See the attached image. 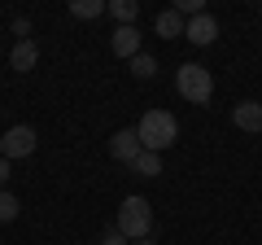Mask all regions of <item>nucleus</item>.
I'll use <instances>...</instances> for the list:
<instances>
[{
  "label": "nucleus",
  "instance_id": "1",
  "mask_svg": "<svg viewBox=\"0 0 262 245\" xmlns=\"http://www.w3.org/2000/svg\"><path fill=\"white\" fill-rule=\"evenodd\" d=\"M136 136H140V149L162 153V149H170V145H175L179 122H175V114H170V110H149V114L140 118V127H136Z\"/></svg>",
  "mask_w": 262,
  "mask_h": 245
},
{
  "label": "nucleus",
  "instance_id": "2",
  "mask_svg": "<svg viewBox=\"0 0 262 245\" xmlns=\"http://www.w3.org/2000/svg\"><path fill=\"white\" fill-rule=\"evenodd\" d=\"M118 228L127 241H149V232H153V206H149V197H122V206H118Z\"/></svg>",
  "mask_w": 262,
  "mask_h": 245
},
{
  "label": "nucleus",
  "instance_id": "3",
  "mask_svg": "<svg viewBox=\"0 0 262 245\" xmlns=\"http://www.w3.org/2000/svg\"><path fill=\"white\" fill-rule=\"evenodd\" d=\"M175 88H179V96H184V101L206 105L210 96H214V75H210L201 62H184V66L175 70Z\"/></svg>",
  "mask_w": 262,
  "mask_h": 245
},
{
  "label": "nucleus",
  "instance_id": "4",
  "mask_svg": "<svg viewBox=\"0 0 262 245\" xmlns=\"http://www.w3.org/2000/svg\"><path fill=\"white\" fill-rule=\"evenodd\" d=\"M35 145H39V136H35V127H27V122H18V127H9V132L0 136V158H31L35 153Z\"/></svg>",
  "mask_w": 262,
  "mask_h": 245
},
{
  "label": "nucleus",
  "instance_id": "5",
  "mask_svg": "<svg viewBox=\"0 0 262 245\" xmlns=\"http://www.w3.org/2000/svg\"><path fill=\"white\" fill-rule=\"evenodd\" d=\"M110 153H114L118 162H127V167L140 158V136H136V127H122V132H114V136H110Z\"/></svg>",
  "mask_w": 262,
  "mask_h": 245
},
{
  "label": "nucleus",
  "instance_id": "6",
  "mask_svg": "<svg viewBox=\"0 0 262 245\" xmlns=\"http://www.w3.org/2000/svg\"><path fill=\"white\" fill-rule=\"evenodd\" d=\"M184 39H192L196 48L214 44V39H219V22H214V13H201V18H188V27H184Z\"/></svg>",
  "mask_w": 262,
  "mask_h": 245
},
{
  "label": "nucleus",
  "instance_id": "7",
  "mask_svg": "<svg viewBox=\"0 0 262 245\" xmlns=\"http://www.w3.org/2000/svg\"><path fill=\"white\" fill-rule=\"evenodd\" d=\"M232 122L241 127V132H262V101H241V105H232Z\"/></svg>",
  "mask_w": 262,
  "mask_h": 245
},
{
  "label": "nucleus",
  "instance_id": "8",
  "mask_svg": "<svg viewBox=\"0 0 262 245\" xmlns=\"http://www.w3.org/2000/svg\"><path fill=\"white\" fill-rule=\"evenodd\" d=\"M35 62H39L35 39H18V44H13V53H9V66L18 70V75H31V70H35Z\"/></svg>",
  "mask_w": 262,
  "mask_h": 245
},
{
  "label": "nucleus",
  "instance_id": "9",
  "mask_svg": "<svg viewBox=\"0 0 262 245\" xmlns=\"http://www.w3.org/2000/svg\"><path fill=\"white\" fill-rule=\"evenodd\" d=\"M110 48H114V57H127V62H131V57L140 53V31H136V27H118L114 39H110Z\"/></svg>",
  "mask_w": 262,
  "mask_h": 245
},
{
  "label": "nucleus",
  "instance_id": "10",
  "mask_svg": "<svg viewBox=\"0 0 262 245\" xmlns=\"http://www.w3.org/2000/svg\"><path fill=\"white\" fill-rule=\"evenodd\" d=\"M153 27H158V35H162V39H175V35H184V27H188V22L179 18L175 9H162V13H158V22H153Z\"/></svg>",
  "mask_w": 262,
  "mask_h": 245
},
{
  "label": "nucleus",
  "instance_id": "11",
  "mask_svg": "<svg viewBox=\"0 0 262 245\" xmlns=\"http://www.w3.org/2000/svg\"><path fill=\"white\" fill-rule=\"evenodd\" d=\"M110 13L118 18V27H136V18H140V0H110Z\"/></svg>",
  "mask_w": 262,
  "mask_h": 245
},
{
  "label": "nucleus",
  "instance_id": "12",
  "mask_svg": "<svg viewBox=\"0 0 262 245\" xmlns=\"http://www.w3.org/2000/svg\"><path fill=\"white\" fill-rule=\"evenodd\" d=\"M131 171H140L144 179H153V175H162V153H149V149H140V158L131 162Z\"/></svg>",
  "mask_w": 262,
  "mask_h": 245
},
{
  "label": "nucleus",
  "instance_id": "13",
  "mask_svg": "<svg viewBox=\"0 0 262 245\" xmlns=\"http://www.w3.org/2000/svg\"><path fill=\"white\" fill-rule=\"evenodd\" d=\"M110 9V5H105V0H70V13H75V18H101V13Z\"/></svg>",
  "mask_w": 262,
  "mask_h": 245
},
{
  "label": "nucleus",
  "instance_id": "14",
  "mask_svg": "<svg viewBox=\"0 0 262 245\" xmlns=\"http://www.w3.org/2000/svg\"><path fill=\"white\" fill-rule=\"evenodd\" d=\"M131 75H136V79H153V75H158V57L136 53V57H131Z\"/></svg>",
  "mask_w": 262,
  "mask_h": 245
},
{
  "label": "nucleus",
  "instance_id": "15",
  "mask_svg": "<svg viewBox=\"0 0 262 245\" xmlns=\"http://www.w3.org/2000/svg\"><path fill=\"white\" fill-rule=\"evenodd\" d=\"M18 197H13L9 189H0V223H13V219H18Z\"/></svg>",
  "mask_w": 262,
  "mask_h": 245
},
{
  "label": "nucleus",
  "instance_id": "16",
  "mask_svg": "<svg viewBox=\"0 0 262 245\" xmlns=\"http://www.w3.org/2000/svg\"><path fill=\"white\" fill-rule=\"evenodd\" d=\"M175 13L179 18H201V13H206V0H179Z\"/></svg>",
  "mask_w": 262,
  "mask_h": 245
},
{
  "label": "nucleus",
  "instance_id": "17",
  "mask_svg": "<svg viewBox=\"0 0 262 245\" xmlns=\"http://www.w3.org/2000/svg\"><path fill=\"white\" fill-rule=\"evenodd\" d=\"M13 35H18V39H31V22H27V18H13Z\"/></svg>",
  "mask_w": 262,
  "mask_h": 245
},
{
  "label": "nucleus",
  "instance_id": "18",
  "mask_svg": "<svg viewBox=\"0 0 262 245\" xmlns=\"http://www.w3.org/2000/svg\"><path fill=\"white\" fill-rule=\"evenodd\" d=\"M101 245H131V241L118 232V228H114V232H105V236H101Z\"/></svg>",
  "mask_w": 262,
  "mask_h": 245
},
{
  "label": "nucleus",
  "instance_id": "19",
  "mask_svg": "<svg viewBox=\"0 0 262 245\" xmlns=\"http://www.w3.org/2000/svg\"><path fill=\"white\" fill-rule=\"evenodd\" d=\"M9 184V158H0V189Z\"/></svg>",
  "mask_w": 262,
  "mask_h": 245
},
{
  "label": "nucleus",
  "instance_id": "20",
  "mask_svg": "<svg viewBox=\"0 0 262 245\" xmlns=\"http://www.w3.org/2000/svg\"><path fill=\"white\" fill-rule=\"evenodd\" d=\"M131 245H158V241H131Z\"/></svg>",
  "mask_w": 262,
  "mask_h": 245
}]
</instances>
